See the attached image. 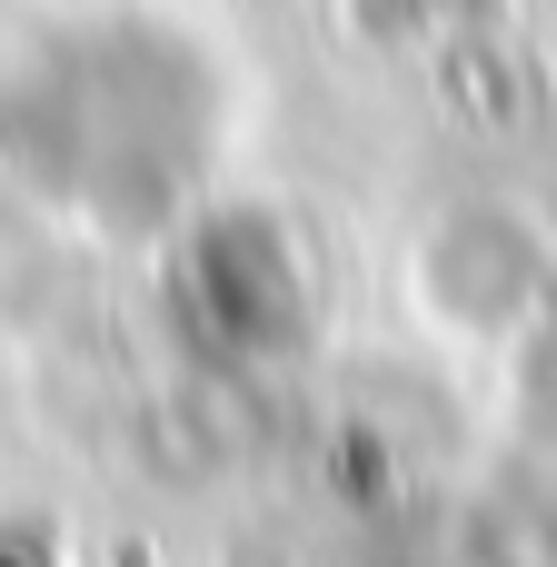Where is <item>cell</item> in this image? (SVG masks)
<instances>
[{
  "label": "cell",
  "mask_w": 557,
  "mask_h": 567,
  "mask_svg": "<svg viewBox=\"0 0 557 567\" xmlns=\"http://www.w3.org/2000/svg\"><path fill=\"white\" fill-rule=\"evenodd\" d=\"M189 309H199V329H209L229 359H279V349H299V329H309L299 249H289L259 209L209 219L199 249H189Z\"/></svg>",
  "instance_id": "1"
}]
</instances>
